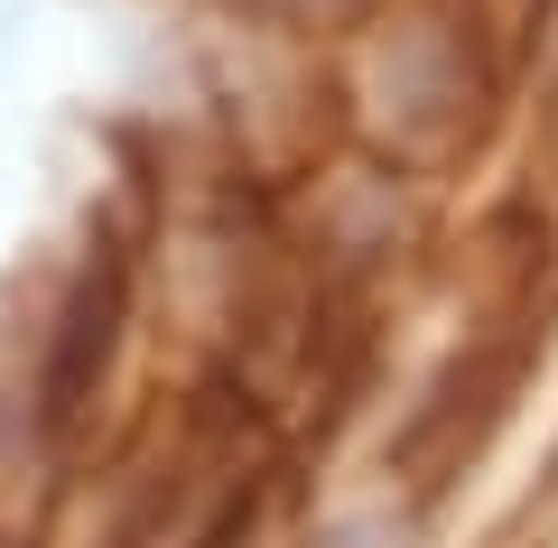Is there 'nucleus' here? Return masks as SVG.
I'll return each instance as SVG.
<instances>
[{
    "label": "nucleus",
    "mask_w": 558,
    "mask_h": 548,
    "mask_svg": "<svg viewBox=\"0 0 558 548\" xmlns=\"http://www.w3.org/2000/svg\"><path fill=\"white\" fill-rule=\"evenodd\" d=\"M299 10H336V0H299Z\"/></svg>",
    "instance_id": "1"
},
{
    "label": "nucleus",
    "mask_w": 558,
    "mask_h": 548,
    "mask_svg": "<svg viewBox=\"0 0 558 548\" xmlns=\"http://www.w3.org/2000/svg\"><path fill=\"white\" fill-rule=\"evenodd\" d=\"M344 548H363V539H344Z\"/></svg>",
    "instance_id": "2"
}]
</instances>
